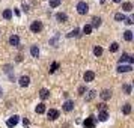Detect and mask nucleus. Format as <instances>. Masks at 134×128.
<instances>
[{"mask_svg": "<svg viewBox=\"0 0 134 128\" xmlns=\"http://www.w3.org/2000/svg\"><path fill=\"white\" fill-rule=\"evenodd\" d=\"M87 11H89V6H87L86 2H79V3H77V12H79L80 15H86Z\"/></svg>", "mask_w": 134, "mask_h": 128, "instance_id": "obj_1", "label": "nucleus"}, {"mask_svg": "<svg viewBox=\"0 0 134 128\" xmlns=\"http://www.w3.org/2000/svg\"><path fill=\"white\" fill-rule=\"evenodd\" d=\"M95 122H97V119H95L93 116H89V118H86V121L83 122V128H95Z\"/></svg>", "mask_w": 134, "mask_h": 128, "instance_id": "obj_2", "label": "nucleus"}, {"mask_svg": "<svg viewBox=\"0 0 134 128\" xmlns=\"http://www.w3.org/2000/svg\"><path fill=\"white\" fill-rule=\"evenodd\" d=\"M30 30L33 32V33H39V32L42 30V23H41V21H33V23H32L30 24Z\"/></svg>", "mask_w": 134, "mask_h": 128, "instance_id": "obj_3", "label": "nucleus"}, {"mask_svg": "<svg viewBox=\"0 0 134 128\" xmlns=\"http://www.w3.org/2000/svg\"><path fill=\"white\" fill-rule=\"evenodd\" d=\"M18 121H20V118H18L17 115H14V116H11V118L6 121V125H8L9 128H14L17 124H18Z\"/></svg>", "mask_w": 134, "mask_h": 128, "instance_id": "obj_4", "label": "nucleus"}, {"mask_svg": "<svg viewBox=\"0 0 134 128\" xmlns=\"http://www.w3.org/2000/svg\"><path fill=\"white\" fill-rule=\"evenodd\" d=\"M74 105H75V103H74L72 99H66L63 103V105H62V109L65 110V112H71V110H74Z\"/></svg>", "mask_w": 134, "mask_h": 128, "instance_id": "obj_5", "label": "nucleus"}, {"mask_svg": "<svg viewBox=\"0 0 134 128\" xmlns=\"http://www.w3.org/2000/svg\"><path fill=\"white\" fill-rule=\"evenodd\" d=\"M122 62H128V65H133L134 57H133V56H130V54H127V53H124L122 57L119 59V63H122Z\"/></svg>", "mask_w": 134, "mask_h": 128, "instance_id": "obj_6", "label": "nucleus"}, {"mask_svg": "<svg viewBox=\"0 0 134 128\" xmlns=\"http://www.w3.org/2000/svg\"><path fill=\"white\" fill-rule=\"evenodd\" d=\"M47 116H48V119L50 121H56L57 118H59V112L54 109H50L48 112H47Z\"/></svg>", "mask_w": 134, "mask_h": 128, "instance_id": "obj_7", "label": "nucleus"}, {"mask_svg": "<svg viewBox=\"0 0 134 128\" xmlns=\"http://www.w3.org/2000/svg\"><path fill=\"white\" fill-rule=\"evenodd\" d=\"M20 86L21 87H27V86L30 85V77H27V75H23V77H20Z\"/></svg>", "mask_w": 134, "mask_h": 128, "instance_id": "obj_8", "label": "nucleus"}, {"mask_svg": "<svg viewBox=\"0 0 134 128\" xmlns=\"http://www.w3.org/2000/svg\"><path fill=\"white\" fill-rule=\"evenodd\" d=\"M83 79H85L86 83H89V81H93V79H95V73H93V71H86L85 75H83Z\"/></svg>", "mask_w": 134, "mask_h": 128, "instance_id": "obj_9", "label": "nucleus"}, {"mask_svg": "<svg viewBox=\"0 0 134 128\" xmlns=\"http://www.w3.org/2000/svg\"><path fill=\"white\" fill-rule=\"evenodd\" d=\"M131 69H133V65H119L118 73H130Z\"/></svg>", "mask_w": 134, "mask_h": 128, "instance_id": "obj_10", "label": "nucleus"}, {"mask_svg": "<svg viewBox=\"0 0 134 128\" xmlns=\"http://www.w3.org/2000/svg\"><path fill=\"white\" fill-rule=\"evenodd\" d=\"M101 23H103V20L99 18V17H93V18H92V29H93V27H99V26H101Z\"/></svg>", "mask_w": 134, "mask_h": 128, "instance_id": "obj_11", "label": "nucleus"}, {"mask_svg": "<svg viewBox=\"0 0 134 128\" xmlns=\"http://www.w3.org/2000/svg\"><path fill=\"white\" fill-rule=\"evenodd\" d=\"M9 44H11V45H14V47H17V45L20 44V38L17 36V35H12V36L9 38Z\"/></svg>", "mask_w": 134, "mask_h": 128, "instance_id": "obj_12", "label": "nucleus"}, {"mask_svg": "<svg viewBox=\"0 0 134 128\" xmlns=\"http://www.w3.org/2000/svg\"><path fill=\"white\" fill-rule=\"evenodd\" d=\"M110 97H111V91H109V89H104V91L101 92V98H103L104 101L110 99Z\"/></svg>", "mask_w": 134, "mask_h": 128, "instance_id": "obj_13", "label": "nucleus"}, {"mask_svg": "<svg viewBox=\"0 0 134 128\" xmlns=\"http://www.w3.org/2000/svg\"><path fill=\"white\" fill-rule=\"evenodd\" d=\"M56 18H57V21H60V23H66V14H63V12H59V14H56Z\"/></svg>", "mask_w": 134, "mask_h": 128, "instance_id": "obj_14", "label": "nucleus"}, {"mask_svg": "<svg viewBox=\"0 0 134 128\" xmlns=\"http://www.w3.org/2000/svg\"><path fill=\"white\" fill-rule=\"evenodd\" d=\"M35 110H36L38 115H42V113H45V104H44V103H39V104L36 105V109H35Z\"/></svg>", "mask_w": 134, "mask_h": 128, "instance_id": "obj_15", "label": "nucleus"}, {"mask_svg": "<svg viewBox=\"0 0 134 128\" xmlns=\"http://www.w3.org/2000/svg\"><path fill=\"white\" fill-rule=\"evenodd\" d=\"M39 97H41V99H47L50 97V91L48 89H41L39 91Z\"/></svg>", "mask_w": 134, "mask_h": 128, "instance_id": "obj_16", "label": "nucleus"}, {"mask_svg": "<svg viewBox=\"0 0 134 128\" xmlns=\"http://www.w3.org/2000/svg\"><path fill=\"white\" fill-rule=\"evenodd\" d=\"M98 119L101 122H105L109 119V113H107V112H99V113H98Z\"/></svg>", "mask_w": 134, "mask_h": 128, "instance_id": "obj_17", "label": "nucleus"}, {"mask_svg": "<svg viewBox=\"0 0 134 128\" xmlns=\"http://www.w3.org/2000/svg\"><path fill=\"white\" fill-rule=\"evenodd\" d=\"M122 113H124V115H130V113H131V104L130 103L124 104V107H122Z\"/></svg>", "mask_w": 134, "mask_h": 128, "instance_id": "obj_18", "label": "nucleus"}, {"mask_svg": "<svg viewBox=\"0 0 134 128\" xmlns=\"http://www.w3.org/2000/svg\"><path fill=\"white\" fill-rule=\"evenodd\" d=\"M122 9L127 11V12H131V11H133V5H131L130 2H125V3H122Z\"/></svg>", "mask_w": 134, "mask_h": 128, "instance_id": "obj_19", "label": "nucleus"}, {"mask_svg": "<svg viewBox=\"0 0 134 128\" xmlns=\"http://www.w3.org/2000/svg\"><path fill=\"white\" fill-rule=\"evenodd\" d=\"M30 54L33 56V57H38V56H39V48H38V45H32Z\"/></svg>", "mask_w": 134, "mask_h": 128, "instance_id": "obj_20", "label": "nucleus"}, {"mask_svg": "<svg viewBox=\"0 0 134 128\" xmlns=\"http://www.w3.org/2000/svg\"><path fill=\"white\" fill-rule=\"evenodd\" d=\"M3 18L5 20L12 18V9H5V11H3Z\"/></svg>", "mask_w": 134, "mask_h": 128, "instance_id": "obj_21", "label": "nucleus"}, {"mask_svg": "<svg viewBox=\"0 0 134 128\" xmlns=\"http://www.w3.org/2000/svg\"><path fill=\"white\" fill-rule=\"evenodd\" d=\"M124 38H125V41H133V32L131 30H125L124 32Z\"/></svg>", "mask_w": 134, "mask_h": 128, "instance_id": "obj_22", "label": "nucleus"}, {"mask_svg": "<svg viewBox=\"0 0 134 128\" xmlns=\"http://www.w3.org/2000/svg\"><path fill=\"white\" fill-rule=\"evenodd\" d=\"M95 95H97V92L95 91H89L87 92V95H86V101H92V99L95 98Z\"/></svg>", "mask_w": 134, "mask_h": 128, "instance_id": "obj_23", "label": "nucleus"}, {"mask_svg": "<svg viewBox=\"0 0 134 128\" xmlns=\"http://www.w3.org/2000/svg\"><path fill=\"white\" fill-rule=\"evenodd\" d=\"M93 54L97 56H101L103 54V48H101V47H99V45H95V47H93Z\"/></svg>", "mask_w": 134, "mask_h": 128, "instance_id": "obj_24", "label": "nucleus"}, {"mask_svg": "<svg viewBox=\"0 0 134 128\" xmlns=\"http://www.w3.org/2000/svg\"><path fill=\"white\" fill-rule=\"evenodd\" d=\"M115 20L116 21H124L125 20V15L122 12H118V14H115Z\"/></svg>", "mask_w": 134, "mask_h": 128, "instance_id": "obj_25", "label": "nucleus"}, {"mask_svg": "<svg viewBox=\"0 0 134 128\" xmlns=\"http://www.w3.org/2000/svg\"><path fill=\"white\" fill-rule=\"evenodd\" d=\"M80 33V29H74V30H71L69 33H68V38H72V36H79Z\"/></svg>", "mask_w": 134, "mask_h": 128, "instance_id": "obj_26", "label": "nucleus"}, {"mask_svg": "<svg viewBox=\"0 0 134 128\" xmlns=\"http://www.w3.org/2000/svg\"><path fill=\"white\" fill-rule=\"evenodd\" d=\"M118 50H119V44L118 42H113L111 45H110V51H111V53H116Z\"/></svg>", "mask_w": 134, "mask_h": 128, "instance_id": "obj_27", "label": "nucleus"}, {"mask_svg": "<svg viewBox=\"0 0 134 128\" xmlns=\"http://www.w3.org/2000/svg\"><path fill=\"white\" fill-rule=\"evenodd\" d=\"M91 32H92V26H91V24H85V27H83V33L89 35Z\"/></svg>", "mask_w": 134, "mask_h": 128, "instance_id": "obj_28", "label": "nucleus"}, {"mask_svg": "<svg viewBox=\"0 0 134 128\" xmlns=\"http://www.w3.org/2000/svg\"><path fill=\"white\" fill-rule=\"evenodd\" d=\"M57 68H59V62H53V63H51V66H50V73H54Z\"/></svg>", "mask_w": 134, "mask_h": 128, "instance_id": "obj_29", "label": "nucleus"}, {"mask_svg": "<svg viewBox=\"0 0 134 128\" xmlns=\"http://www.w3.org/2000/svg\"><path fill=\"white\" fill-rule=\"evenodd\" d=\"M60 5V0H50V6L51 8H57Z\"/></svg>", "mask_w": 134, "mask_h": 128, "instance_id": "obj_30", "label": "nucleus"}, {"mask_svg": "<svg viewBox=\"0 0 134 128\" xmlns=\"http://www.w3.org/2000/svg\"><path fill=\"white\" fill-rule=\"evenodd\" d=\"M98 109L101 110V112H107V105H105V103H101V104H98Z\"/></svg>", "mask_w": 134, "mask_h": 128, "instance_id": "obj_31", "label": "nucleus"}, {"mask_svg": "<svg viewBox=\"0 0 134 128\" xmlns=\"http://www.w3.org/2000/svg\"><path fill=\"white\" fill-rule=\"evenodd\" d=\"M124 91H125L127 95H130V93H131V86L130 85H124Z\"/></svg>", "mask_w": 134, "mask_h": 128, "instance_id": "obj_32", "label": "nucleus"}, {"mask_svg": "<svg viewBox=\"0 0 134 128\" xmlns=\"http://www.w3.org/2000/svg\"><path fill=\"white\" fill-rule=\"evenodd\" d=\"M85 92H86V86H81V87H79V93H80V95H85Z\"/></svg>", "mask_w": 134, "mask_h": 128, "instance_id": "obj_33", "label": "nucleus"}, {"mask_svg": "<svg viewBox=\"0 0 134 128\" xmlns=\"http://www.w3.org/2000/svg\"><path fill=\"white\" fill-rule=\"evenodd\" d=\"M124 21H125L127 24H133V20H131V18H125V20H124Z\"/></svg>", "mask_w": 134, "mask_h": 128, "instance_id": "obj_34", "label": "nucleus"}, {"mask_svg": "<svg viewBox=\"0 0 134 128\" xmlns=\"http://www.w3.org/2000/svg\"><path fill=\"white\" fill-rule=\"evenodd\" d=\"M23 124H24V128H27V127H29V121H27L26 118H24V121H23Z\"/></svg>", "mask_w": 134, "mask_h": 128, "instance_id": "obj_35", "label": "nucleus"}, {"mask_svg": "<svg viewBox=\"0 0 134 128\" xmlns=\"http://www.w3.org/2000/svg\"><path fill=\"white\" fill-rule=\"evenodd\" d=\"M23 8H24V11H27V9H29V5H26V3H23Z\"/></svg>", "mask_w": 134, "mask_h": 128, "instance_id": "obj_36", "label": "nucleus"}, {"mask_svg": "<svg viewBox=\"0 0 134 128\" xmlns=\"http://www.w3.org/2000/svg\"><path fill=\"white\" fill-rule=\"evenodd\" d=\"M2 95H3V91H2V87H0V97H2Z\"/></svg>", "mask_w": 134, "mask_h": 128, "instance_id": "obj_37", "label": "nucleus"}, {"mask_svg": "<svg viewBox=\"0 0 134 128\" xmlns=\"http://www.w3.org/2000/svg\"><path fill=\"white\" fill-rule=\"evenodd\" d=\"M113 2H115V3H119V2H121V0H113Z\"/></svg>", "mask_w": 134, "mask_h": 128, "instance_id": "obj_38", "label": "nucleus"}, {"mask_svg": "<svg viewBox=\"0 0 134 128\" xmlns=\"http://www.w3.org/2000/svg\"><path fill=\"white\" fill-rule=\"evenodd\" d=\"M99 2H101V3H104V2H105V0H99Z\"/></svg>", "mask_w": 134, "mask_h": 128, "instance_id": "obj_39", "label": "nucleus"}]
</instances>
